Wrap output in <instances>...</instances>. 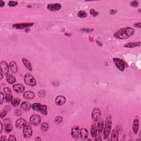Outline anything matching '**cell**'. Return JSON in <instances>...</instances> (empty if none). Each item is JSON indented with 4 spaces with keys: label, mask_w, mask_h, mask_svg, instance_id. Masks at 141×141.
<instances>
[{
    "label": "cell",
    "mask_w": 141,
    "mask_h": 141,
    "mask_svg": "<svg viewBox=\"0 0 141 141\" xmlns=\"http://www.w3.org/2000/svg\"><path fill=\"white\" fill-rule=\"evenodd\" d=\"M134 33V29L130 27L121 28L114 34V36L119 39H126L129 38Z\"/></svg>",
    "instance_id": "6da1fadb"
},
{
    "label": "cell",
    "mask_w": 141,
    "mask_h": 141,
    "mask_svg": "<svg viewBox=\"0 0 141 141\" xmlns=\"http://www.w3.org/2000/svg\"><path fill=\"white\" fill-rule=\"evenodd\" d=\"M112 127V117L110 115H108L105 121V125L104 131V137L105 139L108 137L110 133Z\"/></svg>",
    "instance_id": "7a4b0ae2"
},
{
    "label": "cell",
    "mask_w": 141,
    "mask_h": 141,
    "mask_svg": "<svg viewBox=\"0 0 141 141\" xmlns=\"http://www.w3.org/2000/svg\"><path fill=\"white\" fill-rule=\"evenodd\" d=\"M32 108L35 111H40L43 115H46L47 111V107L45 105H41L40 103H34L32 105Z\"/></svg>",
    "instance_id": "3957f363"
},
{
    "label": "cell",
    "mask_w": 141,
    "mask_h": 141,
    "mask_svg": "<svg viewBox=\"0 0 141 141\" xmlns=\"http://www.w3.org/2000/svg\"><path fill=\"white\" fill-rule=\"evenodd\" d=\"M24 82L29 86H35L36 84V82L35 78L30 73H26L24 77Z\"/></svg>",
    "instance_id": "277c9868"
},
{
    "label": "cell",
    "mask_w": 141,
    "mask_h": 141,
    "mask_svg": "<svg viewBox=\"0 0 141 141\" xmlns=\"http://www.w3.org/2000/svg\"><path fill=\"white\" fill-rule=\"evenodd\" d=\"M113 61L115 63L116 66L119 69L120 71L123 72L125 69L126 63L123 60H122L118 58H114L113 59Z\"/></svg>",
    "instance_id": "5b68a950"
},
{
    "label": "cell",
    "mask_w": 141,
    "mask_h": 141,
    "mask_svg": "<svg viewBox=\"0 0 141 141\" xmlns=\"http://www.w3.org/2000/svg\"><path fill=\"white\" fill-rule=\"evenodd\" d=\"M41 122V117L37 114H33L30 117V123L34 126H38Z\"/></svg>",
    "instance_id": "8992f818"
},
{
    "label": "cell",
    "mask_w": 141,
    "mask_h": 141,
    "mask_svg": "<svg viewBox=\"0 0 141 141\" xmlns=\"http://www.w3.org/2000/svg\"><path fill=\"white\" fill-rule=\"evenodd\" d=\"M122 130V126L121 125H118L115 129L113 130L111 134V140L115 141H118L120 132Z\"/></svg>",
    "instance_id": "52a82bcc"
},
{
    "label": "cell",
    "mask_w": 141,
    "mask_h": 141,
    "mask_svg": "<svg viewBox=\"0 0 141 141\" xmlns=\"http://www.w3.org/2000/svg\"><path fill=\"white\" fill-rule=\"evenodd\" d=\"M33 134V130L31 126L26 125L23 128V135L25 138H30Z\"/></svg>",
    "instance_id": "ba28073f"
},
{
    "label": "cell",
    "mask_w": 141,
    "mask_h": 141,
    "mask_svg": "<svg viewBox=\"0 0 141 141\" xmlns=\"http://www.w3.org/2000/svg\"><path fill=\"white\" fill-rule=\"evenodd\" d=\"M0 67H1V72H2L5 75H7L9 72V66L5 61H2L0 64Z\"/></svg>",
    "instance_id": "9c48e42d"
},
{
    "label": "cell",
    "mask_w": 141,
    "mask_h": 141,
    "mask_svg": "<svg viewBox=\"0 0 141 141\" xmlns=\"http://www.w3.org/2000/svg\"><path fill=\"white\" fill-rule=\"evenodd\" d=\"M101 112L98 108H94L93 110L92 114V118L94 122H97L100 117Z\"/></svg>",
    "instance_id": "30bf717a"
},
{
    "label": "cell",
    "mask_w": 141,
    "mask_h": 141,
    "mask_svg": "<svg viewBox=\"0 0 141 141\" xmlns=\"http://www.w3.org/2000/svg\"><path fill=\"white\" fill-rule=\"evenodd\" d=\"M47 9L52 12L58 11L61 9V5L60 3H50L47 6Z\"/></svg>",
    "instance_id": "8fae6325"
},
{
    "label": "cell",
    "mask_w": 141,
    "mask_h": 141,
    "mask_svg": "<svg viewBox=\"0 0 141 141\" xmlns=\"http://www.w3.org/2000/svg\"><path fill=\"white\" fill-rule=\"evenodd\" d=\"M71 134L73 138L77 139L80 136V130L78 126H74L72 128Z\"/></svg>",
    "instance_id": "7c38bea8"
},
{
    "label": "cell",
    "mask_w": 141,
    "mask_h": 141,
    "mask_svg": "<svg viewBox=\"0 0 141 141\" xmlns=\"http://www.w3.org/2000/svg\"><path fill=\"white\" fill-rule=\"evenodd\" d=\"M26 125H27L26 121V120L23 119V118H20V119L17 120L16 122V127L19 128H24Z\"/></svg>",
    "instance_id": "4fadbf2b"
},
{
    "label": "cell",
    "mask_w": 141,
    "mask_h": 141,
    "mask_svg": "<svg viewBox=\"0 0 141 141\" xmlns=\"http://www.w3.org/2000/svg\"><path fill=\"white\" fill-rule=\"evenodd\" d=\"M33 25V23H20V24H16L13 26V27L18 29H23L24 28H27L30 26H32Z\"/></svg>",
    "instance_id": "5bb4252c"
},
{
    "label": "cell",
    "mask_w": 141,
    "mask_h": 141,
    "mask_svg": "<svg viewBox=\"0 0 141 141\" xmlns=\"http://www.w3.org/2000/svg\"><path fill=\"white\" fill-rule=\"evenodd\" d=\"M13 89L17 93H22L25 90V87L23 84H16L13 86Z\"/></svg>",
    "instance_id": "9a60e30c"
},
{
    "label": "cell",
    "mask_w": 141,
    "mask_h": 141,
    "mask_svg": "<svg viewBox=\"0 0 141 141\" xmlns=\"http://www.w3.org/2000/svg\"><path fill=\"white\" fill-rule=\"evenodd\" d=\"M139 126H140V122H139L138 117L136 116L133 122V131L135 134L137 133L139 129Z\"/></svg>",
    "instance_id": "2e32d148"
},
{
    "label": "cell",
    "mask_w": 141,
    "mask_h": 141,
    "mask_svg": "<svg viewBox=\"0 0 141 141\" xmlns=\"http://www.w3.org/2000/svg\"><path fill=\"white\" fill-rule=\"evenodd\" d=\"M66 98L63 96L59 95L55 99V103L58 105H63L66 103Z\"/></svg>",
    "instance_id": "e0dca14e"
},
{
    "label": "cell",
    "mask_w": 141,
    "mask_h": 141,
    "mask_svg": "<svg viewBox=\"0 0 141 141\" xmlns=\"http://www.w3.org/2000/svg\"><path fill=\"white\" fill-rule=\"evenodd\" d=\"M23 97L25 99L31 100V99H33L35 97V93L33 91H26V92L24 93Z\"/></svg>",
    "instance_id": "ac0fdd59"
},
{
    "label": "cell",
    "mask_w": 141,
    "mask_h": 141,
    "mask_svg": "<svg viewBox=\"0 0 141 141\" xmlns=\"http://www.w3.org/2000/svg\"><path fill=\"white\" fill-rule=\"evenodd\" d=\"M91 131V135H92V137L95 138L97 136V125L96 123V122H94V123L92 124V126H91L90 128Z\"/></svg>",
    "instance_id": "d6986e66"
},
{
    "label": "cell",
    "mask_w": 141,
    "mask_h": 141,
    "mask_svg": "<svg viewBox=\"0 0 141 141\" xmlns=\"http://www.w3.org/2000/svg\"><path fill=\"white\" fill-rule=\"evenodd\" d=\"M80 137L83 140H86L88 137V131L86 128H82L80 130Z\"/></svg>",
    "instance_id": "ffe728a7"
},
{
    "label": "cell",
    "mask_w": 141,
    "mask_h": 141,
    "mask_svg": "<svg viewBox=\"0 0 141 141\" xmlns=\"http://www.w3.org/2000/svg\"><path fill=\"white\" fill-rule=\"evenodd\" d=\"M20 107L22 110H23L24 111H29L31 108V104L28 102L26 101H24L20 105Z\"/></svg>",
    "instance_id": "44dd1931"
},
{
    "label": "cell",
    "mask_w": 141,
    "mask_h": 141,
    "mask_svg": "<svg viewBox=\"0 0 141 141\" xmlns=\"http://www.w3.org/2000/svg\"><path fill=\"white\" fill-rule=\"evenodd\" d=\"M9 67L11 71L13 73H16L18 72V67L14 61H11L9 63Z\"/></svg>",
    "instance_id": "7402d4cb"
},
{
    "label": "cell",
    "mask_w": 141,
    "mask_h": 141,
    "mask_svg": "<svg viewBox=\"0 0 141 141\" xmlns=\"http://www.w3.org/2000/svg\"><path fill=\"white\" fill-rule=\"evenodd\" d=\"M6 80L9 84H14L16 82V79L13 75L11 74H8L6 77Z\"/></svg>",
    "instance_id": "603a6c76"
},
{
    "label": "cell",
    "mask_w": 141,
    "mask_h": 141,
    "mask_svg": "<svg viewBox=\"0 0 141 141\" xmlns=\"http://www.w3.org/2000/svg\"><path fill=\"white\" fill-rule=\"evenodd\" d=\"M22 61H23V63L24 64V65L25 66V67L27 68L28 70L32 71V64L30 63V62L27 59H25V58H23V59H22Z\"/></svg>",
    "instance_id": "cb8c5ba5"
},
{
    "label": "cell",
    "mask_w": 141,
    "mask_h": 141,
    "mask_svg": "<svg viewBox=\"0 0 141 141\" xmlns=\"http://www.w3.org/2000/svg\"><path fill=\"white\" fill-rule=\"evenodd\" d=\"M104 128V122L103 120H100L97 125V133L100 134L102 132Z\"/></svg>",
    "instance_id": "d4e9b609"
},
{
    "label": "cell",
    "mask_w": 141,
    "mask_h": 141,
    "mask_svg": "<svg viewBox=\"0 0 141 141\" xmlns=\"http://www.w3.org/2000/svg\"><path fill=\"white\" fill-rule=\"evenodd\" d=\"M141 45V42L139 41L137 43H130L126 44L124 47H127V48H133L136 46H140Z\"/></svg>",
    "instance_id": "484cf974"
},
{
    "label": "cell",
    "mask_w": 141,
    "mask_h": 141,
    "mask_svg": "<svg viewBox=\"0 0 141 141\" xmlns=\"http://www.w3.org/2000/svg\"><path fill=\"white\" fill-rule=\"evenodd\" d=\"M20 102V99L19 98H16L13 99V100L11 101V104L14 107H17L19 105Z\"/></svg>",
    "instance_id": "4316f807"
},
{
    "label": "cell",
    "mask_w": 141,
    "mask_h": 141,
    "mask_svg": "<svg viewBox=\"0 0 141 141\" xmlns=\"http://www.w3.org/2000/svg\"><path fill=\"white\" fill-rule=\"evenodd\" d=\"M5 131L7 132V133H9V132H11L12 131V129H13V127H12L11 123L5 124Z\"/></svg>",
    "instance_id": "83f0119b"
},
{
    "label": "cell",
    "mask_w": 141,
    "mask_h": 141,
    "mask_svg": "<svg viewBox=\"0 0 141 141\" xmlns=\"http://www.w3.org/2000/svg\"><path fill=\"white\" fill-rule=\"evenodd\" d=\"M77 16L80 18H84L87 16V13L84 11H80L78 12Z\"/></svg>",
    "instance_id": "f1b7e54d"
},
{
    "label": "cell",
    "mask_w": 141,
    "mask_h": 141,
    "mask_svg": "<svg viewBox=\"0 0 141 141\" xmlns=\"http://www.w3.org/2000/svg\"><path fill=\"white\" fill-rule=\"evenodd\" d=\"M49 129V125L46 122H44L41 125V130L43 132H45Z\"/></svg>",
    "instance_id": "f546056e"
},
{
    "label": "cell",
    "mask_w": 141,
    "mask_h": 141,
    "mask_svg": "<svg viewBox=\"0 0 141 141\" xmlns=\"http://www.w3.org/2000/svg\"><path fill=\"white\" fill-rule=\"evenodd\" d=\"M6 100L7 102H9V101H11L13 100V96L11 94H6Z\"/></svg>",
    "instance_id": "4dcf8cb0"
},
{
    "label": "cell",
    "mask_w": 141,
    "mask_h": 141,
    "mask_svg": "<svg viewBox=\"0 0 141 141\" xmlns=\"http://www.w3.org/2000/svg\"><path fill=\"white\" fill-rule=\"evenodd\" d=\"M62 120H63V118L61 116H57L55 118V123L59 124L61 123L62 121Z\"/></svg>",
    "instance_id": "1f68e13d"
},
{
    "label": "cell",
    "mask_w": 141,
    "mask_h": 141,
    "mask_svg": "<svg viewBox=\"0 0 141 141\" xmlns=\"http://www.w3.org/2000/svg\"><path fill=\"white\" fill-rule=\"evenodd\" d=\"M38 95H39V97H40V98H44V97H45V95H46V93H45V91H44V90L39 91V93H38Z\"/></svg>",
    "instance_id": "d6a6232c"
},
{
    "label": "cell",
    "mask_w": 141,
    "mask_h": 141,
    "mask_svg": "<svg viewBox=\"0 0 141 141\" xmlns=\"http://www.w3.org/2000/svg\"><path fill=\"white\" fill-rule=\"evenodd\" d=\"M3 92L5 93V94H11V90L8 87H6V88H3Z\"/></svg>",
    "instance_id": "836d02e7"
},
{
    "label": "cell",
    "mask_w": 141,
    "mask_h": 141,
    "mask_svg": "<svg viewBox=\"0 0 141 141\" xmlns=\"http://www.w3.org/2000/svg\"><path fill=\"white\" fill-rule=\"evenodd\" d=\"M18 4V2H16V1H11L8 2V5H9V6H11V7H14V6L17 5Z\"/></svg>",
    "instance_id": "e575fe53"
},
{
    "label": "cell",
    "mask_w": 141,
    "mask_h": 141,
    "mask_svg": "<svg viewBox=\"0 0 141 141\" xmlns=\"http://www.w3.org/2000/svg\"><path fill=\"white\" fill-rule=\"evenodd\" d=\"M90 13L91 15H92L93 16L95 17L97 16H98V12L95 11L94 9H91L90 11Z\"/></svg>",
    "instance_id": "d590c367"
},
{
    "label": "cell",
    "mask_w": 141,
    "mask_h": 141,
    "mask_svg": "<svg viewBox=\"0 0 141 141\" xmlns=\"http://www.w3.org/2000/svg\"><path fill=\"white\" fill-rule=\"evenodd\" d=\"M7 111L6 110H4L2 111L1 112V113H0V117H1V119H2L5 116H6V115H7Z\"/></svg>",
    "instance_id": "8d00e7d4"
},
{
    "label": "cell",
    "mask_w": 141,
    "mask_h": 141,
    "mask_svg": "<svg viewBox=\"0 0 141 141\" xmlns=\"http://www.w3.org/2000/svg\"><path fill=\"white\" fill-rule=\"evenodd\" d=\"M138 2L137 1H134L131 3V6L134 7H137L138 6Z\"/></svg>",
    "instance_id": "74e56055"
},
{
    "label": "cell",
    "mask_w": 141,
    "mask_h": 141,
    "mask_svg": "<svg viewBox=\"0 0 141 141\" xmlns=\"http://www.w3.org/2000/svg\"><path fill=\"white\" fill-rule=\"evenodd\" d=\"M8 140L9 141H16L17 139L16 138V137L14 135H13V134H11V135H10L9 138H8Z\"/></svg>",
    "instance_id": "f35d334b"
},
{
    "label": "cell",
    "mask_w": 141,
    "mask_h": 141,
    "mask_svg": "<svg viewBox=\"0 0 141 141\" xmlns=\"http://www.w3.org/2000/svg\"><path fill=\"white\" fill-rule=\"evenodd\" d=\"M4 99H5V97H4V95L3 94L2 92H1V98H0V103L2 104Z\"/></svg>",
    "instance_id": "ab89813d"
},
{
    "label": "cell",
    "mask_w": 141,
    "mask_h": 141,
    "mask_svg": "<svg viewBox=\"0 0 141 141\" xmlns=\"http://www.w3.org/2000/svg\"><path fill=\"white\" fill-rule=\"evenodd\" d=\"M15 114L16 115V116H19L21 115L22 112L20 111V110H19V109H17L15 111Z\"/></svg>",
    "instance_id": "60d3db41"
},
{
    "label": "cell",
    "mask_w": 141,
    "mask_h": 141,
    "mask_svg": "<svg viewBox=\"0 0 141 141\" xmlns=\"http://www.w3.org/2000/svg\"><path fill=\"white\" fill-rule=\"evenodd\" d=\"M0 140L1 141H6L7 139H6V137L5 136H2L0 138Z\"/></svg>",
    "instance_id": "b9f144b4"
},
{
    "label": "cell",
    "mask_w": 141,
    "mask_h": 141,
    "mask_svg": "<svg viewBox=\"0 0 141 141\" xmlns=\"http://www.w3.org/2000/svg\"><path fill=\"white\" fill-rule=\"evenodd\" d=\"M5 2H3V1H0V7H2L3 6H5Z\"/></svg>",
    "instance_id": "7bdbcfd3"
},
{
    "label": "cell",
    "mask_w": 141,
    "mask_h": 141,
    "mask_svg": "<svg viewBox=\"0 0 141 141\" xmlns=\"http://www.w3.org/2000/svg\"><path fill=\"white\" fill-rule=\"evenodd\" d=\"M134 26H137L138 28H141V23H138L134 25Z\"/></svg>",
    "instance_id": "ee69618b"
},
{
    "label": "cell",
    "mask_w": 141,
    "mask_h": 141,
    "mask_svg": "<svg viewBox=\"0 0 141 141\" xmlns=\"http://www.w3.org/2000/svg\"><path fill=\"white\" fill-rule=\"evenodd\" d=\"M0 125H1V131H0V133H1L2 131L3 130V126H2V123L1 122H0Z\"/></svg>",
    "instance_id": "f6af8a7d"
},
{
    "label": "cell",
    "mask_w": 141,
    "mask_h": 141,
    "mask_svg": "<svg viewBox=\"0 0 141 141\" xmlns=\"http://www.w3.org/2000/svg\"><path fill=\"white\" fill-rule=\"evenodd\" d=\"M101 140H102V139H101V138L100 137V136H99V138H97V139H95V141H98V140L101 141Z\"/></svg>",
    "instance_id": "bcb514c9"
},
{
    "label": "cell",
    "mask_w": 141,
    "mask_h": 141,
    "mask_svg": "<svg viewBox=\"0 0 141 141\" xmlns=\"http://www.w3.org/2000/svg\"><path fill=\"white\" fill-rule=\"evenodd\" d=\"M0 74H1V79H2L3 78V76H2V72H1V73H0Z\"/></svg>",
    "instance_id": "7dc6e473"
},
{
    "label": "cell",
    "mask_w": 141,
    "mask_h": 141,
    "mask_svg": "<svg viewBox=\"0 0 141 141\" xmlns=\"http://www.w3.org/2000/svg\"><path fill=\"white\" fill-rule=\"evenodd\" d=\"M35 141H37V140H39V141H41V139L39 138V137H37L36 138H35Z\"/></svg>",
    "instance_id": "c3c4849f"
}]
</instances>
